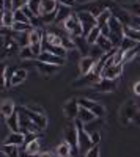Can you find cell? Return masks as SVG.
<instances>
[{"instance_id":"cell-43","label":"cell","mask_w":140,"mask_h":157,"mask_svg":"<svg viewBox=\"0 0 140 157\" xmlns=\"http://www.w3.org/2000/svg\"><path fill=\"white\" fill-rule=\"evenodd\" d=\"M57 2L60 5H63V6H69V8L76 5V0H57Z\"/></svg>"},{"instance_id":"cell-31","label":"cell","mask_w":140,"mask_h":157,"mask_svg":"<svg viewBox=\"0 0 140 157\" xmlns=\"http://www.w3.org/2000/svg\"><path fill=\"white\" fill-rule=\"evenodd\" d=\"M19 58L24 60V61H27V60H33V58H36V55L33 54V50H32L30 46H25V47H21Z\"/></svg>"},{"instance_id":"cell-1","label":"cell","mask_w":140,"mask_h":157,"mask_svg":"<svg viewBox=\"0 0 140 157\" xmlns=\"http://www.w3.org/2000/svg\"><path fill=\"white\" fill-rule=\"evenodd\" d=\"M120 121L123 123V126H129V124L140 126V109L137 107V104L134 101H128L121 107Z\"/></svg>"},{"instance_id":"cell-29","label":"cell","mask_w":140,"mask_h":157,"mask_svg":"<svg viewBox=\"0 0 140 157\" xmlns=\"http://www.w3.org/2000/svg\"><path fill=\"white\" fill-rule=\"evenodd\" d=\"M129 14L134 17V16H140V2H132V3H123L121 5Z\"/></svg>"},{"instance_id":"cell-27","label":"cell","mask_w":140,"mask_h":157,"mask_svg":"<svg viewBox=\"0 0 140 157\" xmlns=\"http://www.w3.org/2000/svg\"><path fill=\"white\" fill-rule=\"evenodd\" d=\"M96 46H99V47L103 49L104 52H110L113 47H115V46H113V43L110 41V38H107V36H103V35L99 36L98 43H96Z\"/></svg>"},{"instance_id":"cell-22","label":"cell","mask_w":140,"mask_h":157,"mask_svg":"<svg viewBox=\"0 0 140 157\" xmlns=\"http://www.w3.org/2000/svg\"><path fill=\"white\" fill-rule=\"evenodd\" d=\"M0 112H2V116H3V118H8V116H11L13 113L16 112L14 102H13L11 99H5V101L2 102V105H0Z\"/></svg>"},{"instance_id":"cell-41","label":"cell","mask_w":140,"mask_h":157,"mask_svg":"<svg viewBox=\"0 0 140 157\" xmlns=\"http://www.w3.org/2000/svg\"><path fill=\"white\" fill-rule=\"evenodd\" d=\"M85 157H99V145H95L85 152Z\"/></svg>"},{"instance_id":"cell-12","label":"cell","mask_w":140,"mask_h":157,"mask_svg":"<svg viewBox=\"0 0 140 157\" xmlns=\"http://www.w3.org/2000/svg\"><path fill=\"white\" fill-rule=\"evenodd\" d=\"M96 60L90 55H87V57H80V61H79V71L82 75H87L88 72H91L93 68L96 66Z\"/></svg>"},{"instance_id":"cell-37","label":"cell","mask_w":140,"mask_h":157,"mask_svg":"<svg viewBox=\"0 0 140 157\" xmlns=\"http://www.w3.org/2000/svg\"><path fill=\"white\" fill-rule=\"evenodd\" d=\"M135 46H137V43H135V41H132L131 38H126V36H124V39H123L121 44H120V49H121V50H124V52H128V50L134 49Z\"/></svg>"},{"instance_id":"cell-8","label":"cell","mask_w":140,"mask_h":157,"mask_svg":"<svg viewBox=\"0 0 140 157\" xmlns=\"http://www.w3.org/2000/svg\"><path fill=\"white\" fill-rule=\"evenodd\" d=\"M123 66H124V64H115V63H113V57H110L106 61V66H104V71H103V77L117 80V78L123 74Z\"/></svg>"},{"instance_id":"cell-33","label":"cell","mask_w":140,"mask_h":157,"mask_svg":"<svg viewBox=\"0 0 140 157\" xmlns=\"http://www.w3.org/2000/svg\"><path fill=\"white\" fill-rule=\"evenodd\" d=\"M16 41L19 43L21 47L30 46V32H24V33H16Z\"/></svg>"},{"instance_id":"cell-9","label":"cell","mask_w":140,"mask_h":157,"mask_svg":"<svg viewBox=\"0 0 140 157\" xmlns=\"http://www.w3.org/2000/svg\"><path fill=\"white\" fill-rule=\"evenodd\" d=\"M79 110H80V105H79L77 98H72V99H69L63 104V113H65V116L71 121H74L76 118L79 116Z\"/></svg>"},{"instance_id":"cell-32","label":"cell","mask_w":140,"mask_h":157,"mask_svg":"<svg viewBox=\"0 0 140 157\" xmlns=\"http://www.w3.org/2000/svg\"><path fill=\"white\" fill-rule=\"evenodd\" d=\"M112 10L110 8H107V10H104L101 14L98 16V27H103V25H106V24H109V19L112 17Z\"/></svg>"},{"instance_id":"cell-47","label":"cell","mask_w":140,"mask_h":157,"mask_svg":"<svg viewBox=\"0 0 140 157\" xmlns=\"http://www.w3.org/2000/svg\"><path fill=\"white\" fill-rule=\"evenodd\" d=\"M134 93H135L137 96H140V80L134 83Z\"/></svg>"},{"instance_id":"cell-23","label":"cell","mask_w":140,"mask_h":157,"mask_svg":"<svg viewBox=\"0 0 140 157\" xmlns=\"http://www.w3.org/2000/svg\"><path fill=\"white\" fill-rule=\"evenodd\" d=\"M124 36L131 38L135 43H140V29L134 27V25H124Z\"/></svg>"},{"instance_id":"cell-25","label":"cell","mask_w":140,"mask_h":157,"mask_svg":"<svg viewBox=\"0 0 140 157\" xmlns=\"http://www.w3.org/2000/svg\"><path fill=\"white\" fill-rule=\"evenodd\" d=\"M71 14H72V13H71L69 6L60 5V8H58V11H57V21H55V24H63Z\"/></svg>"},{"instance_id":"cell-30","label":"cell","mask_w":140,"mask_h":157,"mask_svg":"<svg viewBox=\"0 0 140 157\" xmlns=\"http://www.w3.org/2000/svg\"><path fill=\"white\" fill-rule=\"evenodd\" d=\"M2 152H3L6 157H21V154H19V146H14V145H3V146H2Z\"/></svg>"},{"instance_id":"cell-5","label":"cell","mask_w":140,"mask_h":157,"mask_svg":"<svg viewBox=\"0 0 140 157\" xmlns=\"http://www.w3.org/2000/svg\"><path fill=\"white\" fill-rule=\"evenodd\" d=\"M77 16L82 22V29H84V36H87L88 33H90L96 25H98V17L95 14H91L90 11H87V10H82L77 13Z\"/></svg>"},{"instance_id":"cell-2","label":"cell","mask_w":140,"mask_h":157,"mask_svg":"<svg viewBox=\"0 0 140 157\" xmlns=\"http://www.w3.org/2000/svg\"><path fill=\"white\" fill-rule=\"evenodd\" d=\"M61 29L65 30V33H68L71 38L72 36H84L82 22L77 16V13H72V14L61 24Z\"/></svg>"},{"instance_id":"cell-44","label":"cell","mask_w":140,"mask_h":157,"mask_svg":"<svg viewBox=\"0 0 140 157\" xmlns=\"http://www.w3.org/2000/svg\"><path fill=\"white\" fill-rule=\"evenodd\" d=\"M101 33H103V36H110V27H109V24H106V25H103L101 27Z\"/></svg>"},{"instance_id":"cell-19","label":"cell","mask_w":140,"mask_h":157,"mask_svg":"<svg viewBox=\"0 0 140 157\" xmlns=\"http://www.w3.org/2000/svg\"><path fill=\"white\" fill-rule=\"evenodd\" d=\"M79 120L84 123V124H90V123H93L95 120H99V118L91 112V110H88V109H85V107H80V110H79Z\"/></svg>"},{"instance_id":"cell-35","label":"cell","mask_w":140,"mask_h":157,"mask_svg":"<svg viewBox=\"0 0 140 157\" xmlns=\"http://www.w3.org/2000/svg\"><path fill=\"white\" fill-rule=\"evenodd\" d=\"M104 54H106V52H104L103 49H101L99 46H96V44H95V46H91V49H90V54H88V55L93 57V58L98 61V60H101V58L104 57Z\"/></svg>"},{"instance_id":"cell-15","label":"cell","mask_w":140,"mask_h":157,"mask_svg":"<svg viewBox=\"0 0 140 157\" xmlns=\"http://www.w3.org/2000/svg\"><path fill=\"white\" fill-rule=\"evenodd\" d=\"M36 60L44 61V63H50V64H58V66H63L65 61H66V58H61L58 55H54V54H50V52H41Z\"/></svg>"},{"instance_id":"cell-13","label":"cell","mask_w":140,"mask_h":157,"mask_svg":"<svg viewBox=\"0 0 140 157\" xmlns=\"http://www.w3.org/2000/svg\"><path fill=\"white\" fill-rule=\"evenodd\" d=\"M95 90H98L99 93H110V91L117 90V80H112V78H101V80L95 85Z\"/></svg>"},{"instance_id":"cell-40","label":"cell","mask_w":140,"mask_h":157,"mask_svg":"<svg viewBox=\"0 0 140 157\" xmlns=\"http://www.w3.org/2000/svg\"><path fill=\"white\" fill-rule=\"evenodd\" d=\"M27 6L25 0H13V5H11V11H18V10H22Z\"/></svg>"},{"instance_id":"cell-16","label":"cell","mask_w":140,"mask_h":157,"mask_svg":"<svg viewBox=\"0 0 140 157\" xmlns=\"http://www.w3.org/2000/svg\"><path fill=\"white\" fill-rule=\"evenodd\" d=\"M25 143V134L24 132H11L5 141H3V145H14V146H22Z\"/></svg>"},{"instance_id":"cell-38","label":"cell","mask_w":140,"mask_h":157,"mask_svg":"<svg viewBox=\"0 0 140 157\" xmlns=\"http://www.w3.org/2000/svg\"><path fill=\"white\" fill-rule=\"evenodd\" d=\"M57 11H58V10H57ZM57 11H54V13H49V14H43V16H41L43 25L55 24V21H57Z\"/></svg>"},{"instance_id":"cell-24","label":"cell","mask_w":140,"mask_h":157,"mask_svg":"<svg viewBox=\"0 0 140 157\" xmlns=\"http://www.w3.org/2000/svg\"><path fill=\"white\" fill-rule=\"evenodd\" d=\"M13 24H14V13L2 8V27H13Z\"/></svg>"},{"instance_id":"cell-45","label":"cell","mask_w":140,"mask_h":157,"mask_svg":"<svg viewBox=\"0 0 140 157\" xmlns=\"http://www.w3.org/2000/svg\"><path fill=\"white\" fill-rule=\"evenodd\" d=\"M11 5H13V0H2V8L11 10Z\"/></svg>"},{"instance_id":"cell-7","label":"cell","mask_w":140,"mask_h":157,"mask_svg":"<svg viewBox=\"0 0 140 157\" xmlns=\"http://www.w3.org/2000/svg\"><path fill=\"white\" fill-rule=\"evenodd\" d=\"M18 52H21V46L16 41V38L14 36H3V41H2V58L13 57V55H16Z\"/></svg>"},{"instance_id":"cell-26","label":"cell","mask_w":140,"mask_h":157,"mask_svg":"<svg viewBox=\"0 0 140 157\" xmlns=\"http://www.w3.org/2000/svg\"><path fill=\"white\" fill-rule=\"evenodd\" d=\"M24 146H25V151H24V152H27L29 155H33V157L40 152V149H41L40 140H33V141L27 143V145H24Z\"/></svg>"},{"instance_id":"cell-11","label":"cell","mask_w":140,"mask_h":157,"mask_svg":"<svg viewBox=\"0 0 140 157\" xmlns=\"http://www.w3.org/2000/svg\"><path fill=\"white\" fill-rule=\"evenodd\" d=\"M35 66H36L38 72L43 74L44 77H52L61 68V66H58V64H50V63H44V61H40V60L35 61Z\"/></svg>"},{"instance_id":"cell-39","label":"cell","mask_w":140,"mask_h":157,"mask_svg":"<svg viewBox=\"0 0 140 157\" xmlns=\"http://www.w3.org/2000/svg\"><path fill=\"white\" fill-rule=\"evenodd\" d=\"M14 13V22H25V24H30V19L25 16L24 10H18V11H13Z\"/></svg>"},{"instance_id":"cell-3","label":"cell","mask_w":140,"mask_h":157,"mask_svg":"<svg viewBox=\"0 0 140 157\" xmlns=\"http://www.w3.org/2000/svg\"><path fill=\"white\" fill-rule=\"evenodd\" d=\"M74 124H76V127H77V132H79V151L87 152L90 148L95 146L91 138H90V134L87 132V129L84 127V123L79 120V118L74 120Z\"/></svg>"},{"instance_id":"cell-46","label":"cell","mask_w":140,"mask_h":157,"mask_svg":"<svg viewBox=\"0 0 140 157\" xmlns=\"http://www.w3.org/2000/svg\"><path fill=\"white\" fill-rule=\"evenodd\" d=\"M131 25H134V27L140 29V16H134V17H132V24H131Z\"/></svg>"},{"instance_id":"cell-17","label":"cell","mask_w":140,"mask_h":157,"mask_svg":"<svg viewBox=\"0 0 140 157\" xmlns=\"http://www.w3.org/2000/svg\"><path fill=\"white\" fill-rule=\"evenodd\" d=\"M72 41L76 43V47H77L79 52H82L84 57H87L88 54H90L91 46L87 43V38L85 36H72Z\"/></svg>"},{"instance_id":"cell-50","label":"cell","mask_w":140,"mask_h":157,"mask_svg":"<svg viewBox=\"0 0 140 157\" xmlns=\"http://www.w3.org/2000/svg\"><path fill=\"white\" fill-rule=\"evenodd\" d=\"M71 157H74V155H71Z\"/></svg>"},{"instance_id":"cell-4","label":"cell","mask_w":140,"mask_h":157,"mask_svg":"<svg viewBox=\"0 0 140 157\" xmlns=\"http://www.w3.org/2000/svg\"><path fill=\"white\" fill-rule=\"evenodd\" d=\"M77 101H79V105H80V107H85V109H88V110H91L98 118H101V120H103V118L106 116V113H107L106 107H104L101 102H98V101L88 99V98H77Z\"/></svg>"},{"instance_id":"cell-20","label":"cell","mask_w":140,"mask_h":157,"mask_svg":"<svg viewBox=\"0 0 140 157\" xmlns=\"http://www.w3.org/2000/svg\"><path fill=\"white\" fill-rule=\"evenodd\" d=\"M27 75H29L27 69H24V68L16 69L14 72H13V77H11V82H10V85H11V86H16V85L22 83V82L25 80V78H27Z\"/></svg>"},{"instance_id":"cell-14","label":"cell","mask_w":140,"mask_h":157,"mask_svg":"<svg viewBox=\"0 0 140 157\" xmlns=\"http://www.w3.org/2000/svg\"><path fill=\"white\" fill-rule=\"evenodd\" d=\"M5 123L6 127L11 129V132H22V127H21V113L16 110L11 116L5 118Z\"/></svg>"},{"instance_id":"cell-10","label":"cell","mask_w":140,"mask_h":157,"mask_svg":"<svg viewBox=\"0 0 140 157\" xmlns=\"http://www.w3.org/2000/svg\"><path fill=\"white\" fill-rule=\"evenodd\" d=\"M65 141H68L72 146L74 152L79 149V132H77V127H76L74 123L65 127Z\"/></svg>"},{"instance_id":"cell-18","label":"cell","mask_w":140,"mask_h":157,"mask_svg":"<svg viewBox=\"0 0 140 157\" xmlns=\"http://www.w3.org/2000/svg\"><path fill=\"white\" fill-rule=\"evenodd\" d=\"M58 8H60V3L57 0H41V16L49 14V13H54Z\"/></svg>"},{"instance_id":"cell-21","label":"cell","mask_w":140,"mask_h":157,"mask_svg":"<svg viewBox=\"0 0 140 157\" xmlns=\"http://www.w3.org/2000/svg\"><path fill=\"white\" fill-rule=\"evenodd\" d=\"M57 155L58 157H71V155H74V149H72V146L69 145L68 141H61L60 145L57 146Z\"/></svg>"},{"instance_id":"cell-42","label":"cell","mask_w":140,"mask_h":157,"mask_svg":"<svg viewBox=\"0 0 140 157\" xmlns=\"http://www.w3.org/2000/svg\"><path fill=\"white\" fill-rule=\"evenodd\" d=\"M90 134V138L93 141V145H99V141H101V134L98 132V130H93V132H88Z\"/></svg>"},{"instance_id":"cell-49","label":"cell","mask_w":140,"mask_h":157,"mask_svg":"<svg viewBox=\"0 0 140 157\" xmlns=\"http://www.w3.org/2000/svg\"><path fill=\"white\" fill-rule=\"evenodd\" d=\"M32 2V0H25V3H30Z\"/></svg>"},{"instance_id":"cell-28","label":"cell","mask_w":140,"mask_h":157,"mask_svg":"<svg viewBox=\"0 0 140 157\" xmlns=\"http://www.w3.org/2000/svg\"><path fill=\"white\" fill-rule=\"evenodd\" d=\"M101 35H103V33H101V27H98V25H96V27L85 36V38H87V43L90 44V46H95V44L98 43V39H99Z\"/></svg>"},{"instance_id":"cell-34","label":"cell","mask_w":140,"mask_h":157,"mask_svg":"<svg viewBox=\"0 0 140 157\" xmlns=\"http://www.w3.org/2000/svg\"><path fill=\"white\" fill-rule=\"evenodd\" d=\"M11 29L14 30L16 33H24V32H32L33 30L32 24H25V22H14Z\"/></svg>"},{"instance_id":"cell-36","label":"cell","mask_w":140,"mask_h":157,"mask_svg":"<svg viewBox=\"0 0 140 157\" xmlns=\"http://www.w3.org/2000/svg\"><path fill=\"white\" fill-rule=\"evenodd\" d=\"M27 6L33 11V14L40 17L41 16V0H32L30 3H27Z\"/></svg>"},{"instance_id":"cell-48","label":"cell","mask_w":140,"mask_h":157,"mask_svg":"<svg viewBox=\"0 0 140 157\" xmlns=\"http://www.w3.org/2000/svg\"><path fill=\"white\" fill-rule=\"evenodd\" d=\"M35 157H52V152H49V151H46V152H38Z\"/></svg>"},{"instance_id":"cell-6","label":"cell","mask_w":140,"mask_h":157,"mask_svg":"<svg viewBox=\"0 0 140 157\" xmlns=\"http://www.w3.org/2000/svg\"><path fill=\"white\" fill-rule=\"evenodd\" d=\"M18 110H19V112H22L25 116L29 118L30 121H33L35 124H38L43 130L47 127V116H46V113H38V112H33V110H30L27 105H21Z\"/></svg>"}]
</instances>
